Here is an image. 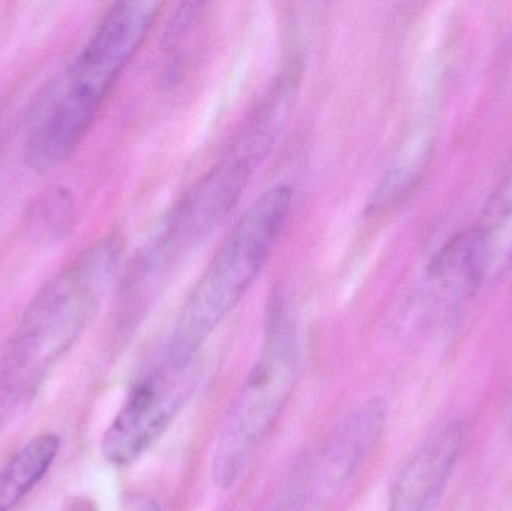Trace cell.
<instances>
[{
    "label": "cell",
    "instance_id": "1",
    "mask_svg": "<svg viewBox=\"0 0 512 511\" xmlns=\"http://www.w3.org/2000/svg\"><path fill=\"white\" fill-rule=\"evenodd\" d=\"M123 255L122 236L107 234L36 293L0 351V419L29 404L48 372L77 344L119 281Z\"/></svg>",
    "mask_w": 512,
    "mask_h": 511
},
{
    "label": "cell",
    "instance_id": "2",
    "mask_svg": "<svg viewBox=\"0 0 512 511\" xmlns=\"http://www.w3.org/2000/svg\"><path fill=\"white\" fill-rule=\"evenodd\" d=\"M164 3L153 0L111 6L74 62L48 87L30 120L24 164L48 173L86 137L126 66L134 59Z\"/></svg>",
    "mask_w": 512,
    "mask_h": 511
},
{
    "label": "cell",
    "instance_id": "3",
    "mask_svg": "<svg viewBox=\"0 0 512 511\" xmlns=\"http://www.w3.org/2000/svg\"><path fill=\"white\" fill-rule=\"evenodd\" d=\"M292 203L291 186H273L234 225L180 309L165 354L173 368H191L207 339L251 290L285 231Z\"/></svg>",
    "mask_w": 512,
    "mask_h": 511
},
{
    "label": "cell",
    "instance_id": "4",
    "mask_svg": "<svg viewBox=\"0 0 512 511\" xmlns=\"http://www.w3.org/2000/svg\"><path fill=\"white\" fill-rule=\"evenodd\" d=\"M271 149L270 141L258 132L239 129L218 164L177 201L155 242L129 270L144 293L153 296L174 266L224 224Z\"/></svg>",
    "mask_w": 512,
    "mask_h": 511
},
{
    "label": "cell",
    "instance_id": "5",
    "mask_svg": "<svg viewBox=\"0 0 512 511\" xmlns=\"http://www.w3.org/2000/svg\"><path fill=\"white\" fill-rule=\"evenodd\" d=\"M301 371L294 324L277 306L268 320L264 347L228 411L213 456V482L228 489L282 416Z\"/></svg>",
    "mask_w": 512,
    "mask_h": 511
},
{
    "label": "cell",
    "instance_id": "6",
    "mask_svg": "<svg viewBox=\"0 0 512 511\" xmlns=\"http://www.w3.org/2000/svg\"><path fill=\"white\" fill-rule=\"evenodd\" d=\"M191 368L176 369L165 360L135 381L102 438L101 452L110 464L131 465L170 428L194 393Z\"/></svg>",
    "mask_w": 512,
    "mask_h": 511
},
{
    "label": "cell",
    "instance_id": "7",
    "mask_svg": "<svg viewBox=\"0 0 512 511\" xmlns=\"http://www.w3.org/2000/svg\"><path fill=\"white\" fill-rule=\"evenodd\" d=\"M388 407L381 396L355 408L325 444L315 468L309 470V494L328 498L360 470L382 440L387 428Z\"/></svg>",
    "mask_w": 512,
    "mask_h": 511
},
{
    "label": "cell",
    "instance_id": "8",
    "mask_svg": "<svg viewBox=\"0 0 512 511\" xmlns=\"http://www.w3.org/2000/svg\"><path fill=\"white\" fill-rule=\"evenodd\" d=\"M465 444L462 423H451L420 447L397 476L388 511H439Z\"/></svg>",
    "mask_w": 512,
    "mask_h": 511
},
{
    "label": "cell",
    "instance_id": "9",
    "mask_svg": "<svg viewBox=\"0 0 512 511\" xmlns=\"http://www.w3.org/2000/svg\"><path fill=\"white\" fill-rule=\"evenodd\" d=\"M472 233L483 258L487 282L505 275L512 266V171L490 198Z\"/></svg>",
    "mask_w": 512,
    "mask_h": 511
},
{
    "label": "cell",
    "instance_id": "10",
    "mask_svg": "<svg viewBox=\"0 0 512 511\" xmlns=\"http://www.w3.org/2000/svg\"><path fill=\"white\" fill-rule=\"evenodd\" d=\"M59 450V435H38L3 465L0 470V511H12L24 500L50 471Z\"/></svg>",
    "mask_w": 512,
    "mask_h": 511
},
{
    "label": "cell",
    "instance_id": "11",
    "mask_svg": "<svg viewBox=\"0 0 512 511\" xmlns=\"http://www.w3.org/2000/svg\"><path fill=\"white\" fill-rule=\"evenodd\" d=\"M77 222V203L65 186L42 192L27 212V228L41 242H62Z\"/></svg>",
    "mask_w": 512,
    "mask_h": 511
},
{
    "label": "cell",
    "instance_id": "12",
    "mask_svg": "<svg viewBox=\"0 0 512 511\" xmlns=\"http://www.w3.org/2000/svg\"><path fill=\"white\" fill-rule=\"evenodd\" d=\"M309 494V470L298 471L264 511H301Z\"/></svg>",
    "mask_w": 512,
    "mask_h": 511
},
{
    "label": "cell",
    "instance_id": "13",
    "mask_svg": "<svg viewBox=\"0 0 512 511\" xmlns=\"http://www.w3.org/2000/svg\"><path fill=\"white\" fill-rule=\"evenodd\" d=\"M134 511H161V509H159V506L155 503V501L146 500L141 501V503L135 507Z\"/></svg>",
    "mask_w": 512,
    "mask_h": 511
},
{
    "label": "cell",
    "instance_id": "14",
    "mask_svg": "<svg viewBox=\"0 0 512 511\" xmlns=\"http://www.w3.org/2000/svg\"><path fill=\"white\" fill-rule=\"evenodd\" d=\"M69 511H93V509L90 507V504L84 503V501H78Z\"/></svg>",
    "mask_w": 512,
    "mask_h": 511
}]
</instances>
